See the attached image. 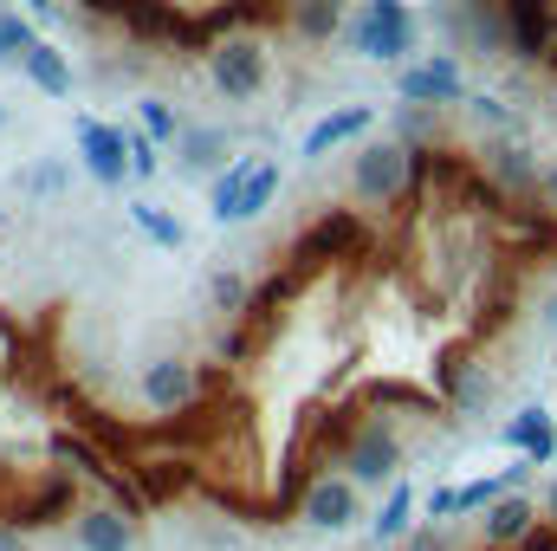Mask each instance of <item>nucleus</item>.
I'll use <instances>...</instances> for the list:
<instances>
[{
	"label": "nucleus",
	"mask_w": 557,
	"mask_h": 551,
	"mask_svg": "<svg viewBox=\"0 0 557 551\" xmlns=\"http://www.w3.org/2000/svg\"><path fill=\"white\" fill-rule=\"evenodd\" d=\"M557 279V169L512 143L421 124L350 156L344 201H318L201 370L195 403L137 421L149 461L195 480L278 467V500L344 474L363 421L480 409L493 357Z\"/></svg>",
	"instance_id": "1"
},
{
	"label": "nucleus",
	"mask_w": 557,
	"mask_h": 551,
	"mask_svg": "<svg viewBox=\"0 0 557 551\" xmlns=\"http://www.w3.org/2000/svg\"><path fill=\"white\" fill-rule=\"evenodd\" d=\"M91 39L149 65H201L227 105L267 91L278 52H324L357 0H59Z\"/></svg>",
	"instance_id": "2"
},
{
	"label": "nucleus",
	"mask_w": 557,
	"mask_h": 551,
	"mask_svg": "<svg viewBox=\"0 0 557 551\" xmlns=\"http://www.w3.org/2000/svg\"><path fill=\"white\" fill-rule=\"evenodd\" d=\"M473 33L557 91V0H454Z\"/></svg>",
	"instance_id": "3"
},
{
	"label": "nucleus",
	"mask_w": 557,
	"mask_h": 551,
	"mask_svg": "<svg viewBox=\"0 0 557 551\" xmlns=\"http://www.w3.org/2000/svg\"><path fill=\"white\" fill-rule=\"evenodd\" d=\"M298 519L311 526V532H350L357 519H363V487L350 480V474H318V480H305V493H298Z\"/></svg>",
	"instance_id": "4"
},
{
	"label": "nucleus",
	"mask_w": 557,
	"mask_h": 551,
	"mask_svg": "<svg viewBox=\"0 0 557 551\" xmlns=\"http://www.w3.org/2000/svg\"><path fill=\"white\" fill-rule=\"evenodd\" d=\"M344 474H350L357 487H383V480L403 474V434H396L389 415H376V421L357 428V441L344 448Z\"/></svg>",
	"instance_id": "5"
},
{
	"label": "nucleus",
	"mask_w": 557,
	"mask_h": 551,
	"mask_svg": "<svg viewBox=\"0 0 557 551\" xmlns=\"http://www.w3.org/2000/svg\"><path fill=\"white\" fill-rule=\"evenodd\" d=\"M72 539H78V551H137V513L117 500H98L72 519Z\"/></svg>",
	"instance_id": "6"
},
{
	"label": "nucleus",
	"mask_w": 557,
	"mask_h": 551,
	"mask_svg": "<svg viewBox=\"0 0 557 551\" xmlns=\"http://www.w3.org/2000/svg\"><path fill=\"white\" fill-rule=\"evenodd\" d=\"M539 519H545V506L532 500V493H499L493 506H486V519H480V532H486V546L493 551H519L532 532H539Z\"/></svg>",
	"instance_id": "7"
},
{
	"label": "nucleus",
	"mask_w": 557,
	"mask_h": 551,
	"mask_svg": "<svg viewBox=\"0 0 557 551\" xmlns=\"http://www.w3.org/2000/svg\"><path fill=\"white\" fill-rule=\"evenodd\" d=\"M506 448H519L525 461H552L557 454V434H552V415L545 409H525L506 421Z\"/></svg>",
	"instance_id": "8"
},
{
	"label": "nucleus",
	"mask_w": 557,
	"mask_h": 551,
	"mask_svg": "<svg viewBox=\"0 0 557 551\" xmlns=\"http://www.w3.org/2000/svg\"><path fill=\"white\" fill-rule=\"evenodd\" d=\"M409 513H416V487H403V480H396L389 506L370 519V539H376V546H383V539H403V532H409Z\"/></svg>",
	"instance_id": "9"
},
{
	"label": "nucleus",
	"mask_w": 557,
	"mask_h": 551,
	"mask_svg": "<svg viewBox=\"0 0 557 551\" xmlns=\"http://www.w3.org/2000/svg\"><path fill=\"white\" fill-rule=\"evenodd\" d=\"M85 149H91V169H98L104 182H124V137H111V131H85Z\"/></svg>",
	"instance_id": "10"
},
{
	"label": "nucleus",
	"mask_w": 557,
	"mask_h": 551,
	"mask_svg": "<svg viewBox=\"0 0 557 551\" xmlns=\"http://www.w3.org/2000/svg\"><path fill=\"white\" fill-rule=\"evenodd\" d=\"M409 551H454V539L441 532V519H428L421 532H409Z\"/></svg>",
	"instance_id": "11"
},
{
	"label": "nucleus",
	"mask_w": 557,
	"mask_h": 551,
	"mask_svg": "<svg viewBox=\"0 0 557 551\" xmlns=\"http://www.w3.org/2000/svg\"><path fill=\"white\" fill-rule=\"evenodd\" d=\"M539 506H545V526H552V532H557V480H552V487H545V500H539Z\"/></svg>",
	"instance_id": "12"
},
{
	"label": "nucleus",
	"mask_w": 557,
	"mask_h": 551,
	"mask_svg": "<svg viewBox=\"0 0 557 551\" xmlns=\"http://www.w3.org/2000/svg\"><path fill=\"white\" fill-rule=\"evenodd\" d=\"M0 551H26L20 546V526H0Z\"/></svg>",
	"instance_id": "13"
}]
</instances>
